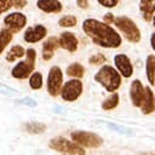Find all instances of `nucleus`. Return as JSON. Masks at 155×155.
<instances>
[{
    "mask_svg": "<svg viewBox=\"0 0 155 155\" xmlns=\"http://www.w3.org/2000/svg\"><path fill=\"white\" fill-rule=\"evenodd\" d=\"M104 62H105V57H104V54H102V53L93 54V56H91V58H90V63L93 64V65H98V64H102V63H104Z\"/></svg>",
    "mask_w": 155,
    "mask_h": 155,
    "instance_id": "nucleus-29",
    "label": "nucleus"
},
{
    "mask_svg": "<svg viewBox=\"0 0 155 155\" xmlns=\"http://www.w3.org/2000/svg\"><path fill=\"white\" fill-rule=\"evenodd\" d=\"M81 92H82V82L79 79H71L62 86L59 93L63 101L73 102L80 97Z\"/></svg>",
    "mask_w": 155,
    "mask_h": 155,
    "instance_id": "nucleus-8",
    "label": "nucleus"
},
{
    "mask_svg": "<svg viewBox=\"0 0 155 155\" xmlns=\"http://www.w3.org/2000/svg\"><path fill=\"white\" fill-rule=\"evenodd\" d=\"M0 92L7 97H18L21 94L19 91H17V90H15V88L5 85V84H0Z\"/></svg>",
    "mask_w": 155,
    "mask_h": 155,
    "instance_id": "nucleus-27",
    "label": "nucleus"
},
{
    "mask_svg": "<svg viewBox=\"0 0 155 155\" xmlns=\"http://www.w3.org/2000/svg\"><path fill=\"white\" fill-rule=\"evenodd\" d=\"M76 4L80 8H87L88 6V1L87 0H76Z\"/></svg>",
    "mask_w": 155,
    "mask_h": 155,
    "instance_id": "nucleus-33",
    "label": "nucleus"
},
{
    "mask_svg": "<svg viewBox=\"0 0 155 155\" xmlns=\"http://www.w3.org/2000/svg\"><path fill=\"white\" fill-rule=\"evenodd\" d=\"M103 19H104L107 23H111V22H114V16H113L111 13H107V15H104Z\"/></svg>",
    "mask_w": 155,
    "mask_h": 155,
    "instance_id": "nucleus-34",
    "label": "nucleus"
},
{
    "mask_svg": "<svg viewBox=\"0 0 155 155\" xmlns=\"http://www.w3.org/2000/svg\"><path fill=\"white\" fill-rule=\"evenodd\" d=\"M23 128L30 134H40L46 131V125L39 121H29L23 125Z\"/></svg>",
    "mask_w": 155,
    "mask_h": 155,
    "instance_id": "nucleus-18",
    "label": "nucleus"
},
{
    "mask_svg": "<svg viewBox=\"0 0 155 155\" xmlns=\"http://www.w3.org/2000/svg\"><path fill=\"white\" fill-rule=\"evenodd\" d=\"M35 62H36V51L34 48L25 50V59L18 62L11 69L12 78L18 79V80H23V79L29 78V75L34 71Z\"/></svg>",
    "mask_w": 155,
    "mask_h": 155,
    "instance_id": "nucleus-3",
    "label": "nucleus"
},
{
    "mask_svg": "<svg viewBox=\"0 0 155 155\" xmlns=\"http://www.w3.org/2000/svg\"><path fill=\"white\" fill-rule=\"evenodd\" d=\"M63 84V73L59 67L54 65L50 69L47 75V92L52 97H57L61 92Z\"/></svg>",
    "mask_w": 155,
    "mask_h": 155,
    "instance_id": "nucleus-7",
    "label": "nucleus"
},
{
    "mask_svg": "<svg viewBox=\"0 0 155 155\" xmlns=\"http://www.w3.org/2000/svg\"><path fill=\"white\" fill-rule=\"evenodd\" d=\"M145 67H147V76H148V80L151 85L155 84V56L154 54H149L147 57V63H145Z\"/></svg>",
    "mask_w": 155,
    "mask_h": 155,
    "instance_id": "nucleus-21",
    "label": "nucleus"
},
{
    "mask_svg": "<svg viewBox=\"0 0 155 155\" xmlns=\"http://www.w3.org/2000/svg\"><path fill=\"white\" fill-rule=\"evenodd\" d=\"M47 35V29L42 24H36L34 27H29L25 29L23 40L28 44H36L41 41L45 36Z\"/></svg>",
    "mask_w": 155,
    "mask_h": 155,
    "instance_id": "nucleus-10",
    "label": "nucleus"
},
{
    "mask_svg": "<svg viewBox=\"0 0 155 155\" xmlns=\"http://www.w3.org/2000/svg\"><path fill=\"white\" fill-rule=\"evenodd\" d=\"M58 46H59L58 38L50 36L42 45V59L44 61H50L53 57V54H54L56 50L58 48Z\"/></svg>",
    "mask_w": 155,
    "mask_h": 155,
    "instance_id": "nucleus-15",
    "label": "nucleus"
},
{
    "mask_svg": "<svg viewBox=\"0 0 155 155\" xmlns=\"http://www.w3.org/2000/svg\"><path fill=\"white\" fill-rule=\"evenodd\" d=\"M98 124H102L107 127H109L110 130H114L119 133H124V134H132V130L126 127V126H121V125H117V124H113V122H109V121H102V120H98L97 121Z\"/></svg>",
    "mask_w": 155,
    "mask_h": 155,
    "instance_id": "nucleus-24",
    "label": "nucleus"
},
{
    "mask_svg": "<svg viewBox=\"0 0 155 155\" xmlns=\"http://www.w3.org/2000/svg\"><path fill=\"white\" fill-rule=\"evenodd\" d=\"M114 23L117 29L121 30V33L125 35V38L131 42H138L140 40V31L136 23L125 16H120L114 18Z\"/></svg>",
    "mask_w": 155,
    "mask_h": 155,
    "instance_id": "nucleus-5",
    "label": "nucleus"
},
{
    "mask_svg": "<svg viewBox=\"0 0 155 155\" xmlns=\"http://www.w3.org/2000/svg\"><path fill=\"white\" fill-rule=\"evenodd\" d=\"M17 103L23 104V105L29 107V108H34V107H36V104H38L36 101L33 99V98H30V97H24V98H22V99H18Z\"/></svg>",
    "mask_w": 155,
    "mask_h": 155,
    "instance_id": "nucleus-30",
    "label": "nucleus"
},
{
    "mask_svg": "<svg viewBox=\"0 0 155 155\" xmlns=\"http://www.w3.org/2000/svg\"><path fill=\"white\" fill-rule=\"evenodd\" d=\"M76 22H78V19H76L75 16L65 15V16H63V17L59 18L58 24H59L61 27H63V28H70V27L76 25Z\"/></svg>",
    "mask_w": 155,
    "mask_h": 155,
    "instance_id": "nucleus-26",
    "label": "nucleus"
},
{
    "mask_svg": "<svg viewBox=\"0 0 155 155\" xmlns=\"http://www.w3.org/2000/svg\"><path fill=\"white\" fill-rule=\"evenodd\" d=\"M153 19V24H154V27H155V16H154V18H151Z\"/></svg>",
    "mask_w": 155,
    "mask_h": 155,
    "instance_id": "nucleus-37",
    "label": "nucleus"
},
{
    "mask_svg": "<svg viewBox=\"0 0 155 155\" xmlns=\"http://www.w3.org/2000/svg\"><path fill=\"white\" fill-rule=\"evenodd\" d=\"M140 108H142V113L145 115L151 114L155 110V97L149 87H145V98Z\"/></svg>",
    "mask_w": 155,
    "mask_h": 155,
    "instance_id": "nucleus-17",
    "label": "nucleus"
},
{
    "mask_svg": "<svg viewBox=\"0 0 155 155\" xmlns=\"http://www.w3.org/2000/svg\"><path fill=\"white\" fill-rule=\"evenodd\" d=\"M114 63L117 68V70L121 73V75L124 78H130L133 73V68H132V64H131V61L130 58L126 56V54H116L114 57Z\"/></svg>",
    "mask_w": 155,
    "mask_h": 155,
    "instance_id": "nucleus-12",
    "label": "nucleus"
},
{
    "mask_svg": "<svg viewBox=\"0 0 155 155\" xmlns=\"http://www.w3.org/2000/svg\"><path fill=\"white\" fill-rule=\"evenodd\" d=\"M85 34L98 46L115 48L121 45L120 35L107 23H102L93 18H87L82 23Z\"/></svg>",
    "mask_w": 155,
    "mask_h": 155,
    "instance_id": "nucleus-1",
    "label": "nucleus"
},
{
    "mask_svg": "<svg viewBox=\"0 0 155 155\" xmlns=\"http://www.w3.org/2000/svg\"><path fill=\"white\" fill-rule=\"evenodd\" d=\"M130 96L132 104L134 107H142L143 101L145 98V87L142 85L139 80H133L131 84V90H130Z\"/></svg>",
    "mask_w": 155,
    "mask_h": 155,
    "instance_id": "nucleus-11",
    "label": "nucleus"
},
{
    "mask_svg": "<svg viewBox=\"0 0 155 155\" xmlns=\"http://www.w3.org/2000/svg\"><path fill=\"white\" fill-rule=\"evenodd\" d=\"M4 25L13 34L21 31L27 25V16L22 12H10L4 18Z\"/></svg>",
    "mask_w": 155,
    "mask_h": 155,
    "instance_id": "nucleus-9",
    "label": "nucleus"
},
{
    "mask_svg": "<svg viewBox=\"0 0 155 155\" xmlns=\"http://www.w3.org/2000/svg\"><path fill=\"white\" fill-rule=\"evenodd\" d=\"M48 147L58 153L65 155H85V149L76 144L75 142H70L63 137H54L50 140Z\"/></svg>",
    "mask_w": 155,
    "mask_h": 155,
    "instance_id": "nucleus-4",
    "label": "nucleus"
},
{
    "mask_svg": "<svg viewBox=\"0 0 155 155\" xmlns=\"http://www.w3.org/2000/svg\"><path fill=\"white\" fill-rule=\"evenodd\" d=\"M24 54H25V50H24L23 46H21V45H13V46L8 50V52L6 53L5 59L11 63V62H15V61L18 59V58H22Z\"/></svg>",
    "mask_w": 155,
    "mask_h": 155,
    "instance_id": "nucleus-19",
    "label": "nucleus"
},
{
    "mask_svg": "<svg viewBox=\"0 0 155 155\" xmlns=\"http://www.w3.org/2000/svg\"><path fill=\"white\" fill-rule=\"evenodd\" d=\"M13 39V33L8 30L7 28H2L0 30V56L5 51V48L10 45V42Z\"/></svg>",
    "mask_w": 155,
    "mask_h": 155,
    "instance_id": "nucleus-20",
    "label": "nucleus"
},
{
    "mask_svg": "<svg viewBox=\"0 0 155 155\" xmlns=\"http://www.w3.org/2000/svg\"><path fill=\"white\" fill-rule=\"evenodd\" d=\"M139 155H155V153H142Z\"/></svg>",
    "mask_w": 155,
    "mask_h": 155,
    "instance_id": "nucleus-36",
    "label": "nucleus"
},
{
    "mask_svg": "<svg viewBox=\"0 0 155 155\" xmlns=\"http://www.w3.org/2000/svg\"><path fill=\"white\" fill-rule=\"evenodd\" d=\"M70 137L73 142L85 148H98L103 143V139L98 134L87 131H74L71 132Z\"/></svg>",
    "mask_w": 155,
    "mask_h": 155,
    "instance_id": "nucleus-6",
    "label": "nucleus"
},
{
    "mask_svg": "<svg viewBox=\"0 0 155 155\" xmlns=\"http://www.w3.org/2000/svg\"><path fill=\"white\" fill-rule=\"evenodd\" d=\"M84 73H85V69H84V67H82L80 63H71V64L67 68V74H68L69 76L76 78V79L82 78Z\"/></svg>",
    "mask_w": 155,
    "mask_h": 155,
    "instance_id": "nucleus-22",
    "label": "nucleus"
},
{
    "mask_svg": "<svg viewBox=\"0 0 155 155\" xmlns=\"http://www.w3.org/2000/svg\"><path fill=\"white\" fill-rule=\"evenodd\" d=\"M94 80L99 82L108 92H115L121 85L120 74L110 65L102 67L94 75Z\"/></svg>",
    "mask_w": 155,
    "mask_h": 155,
    "instance_id": "nucleus-2",
    "label": "nucleus"
},
{
    "mask_svg": "<svg viewBox=\"0 0 155 155\" xmlns=\"http://www.w3.org/2000/svg\"><path fill=\"white\" fill-rule=\"evenodd\" d=\"M28 4V0H12V7L17 8V10H21V8H24Z\"/></svg>",
    "mask_w": 155,
    "mask_h": 155,
    "instance_id": "nucleus-31",
    "label": "nucleus"
},
{
    "mask_svg": "<svg viewBox=\"0 0 155 155\" xmlns=\"http://www.w3.org/2000/svg\"><path fill=\"white\" fill-rule=\"evenodd\" d=\"M150 44H151L153 50L155 51V33H153V34H151V36H150Z\"/></svg>",
    "mask_w": 155,
    "mask_h": 155,
    "instance_id": "nucleus-35",
    "label": "nucleus"
},
{
    "mask_svg": "<svg viewBox=\"0 0 155 155\" xmlns=\"http://www.w3.org/2000/svg\"><path fill=\"white\" fill-rule=\"evenodd\" d=\"M36 6L45 13H58L63 10V5L59 0H38Z\"/></svg>",
    "mask_w": 155,
    "mask_h": 155,
    "instance_id": "nucleus-14",
    "label": "nucleus"
},
{
    "mask_svg": "<svg viewBox=\"0 0 155 155\" xmlns=\"http://www.w3.org/2000/svg\"><path fill=\"white\" fill-rule=\"evenodd\" d=\"M139 10L143 18L147 22H149L155 13V0H140Z\"/></svg>",
    "mask_w": 155,
    "mask_h": 155,
    "instance_id": "nucleus-16",
    "label": "nucleus"
},
{
    "mask_svg": "<svg viewBox=\"0 0 155 155\" xmlns=\"http://www.w3.org/2000/svg\"><path fill=\"white\" fill-rule=\"evenodd\" d=\"M12 8V0H0V16Z\"/></svg>",
    "mask_w": 155,
    "mask_h": 155,
    "instance_id": "nucleus-28",
    "label": "nucleus"
},
{
    "mask_svg": "<svg viewBox=\"0 0 155 155\" xmlns=\"http://www.w3.org/2000/svg\"><path fill=\"white\" fill-rule=\"evenodd\" d=\"M98 2L104 7H114L117 5V0H98Z\"/></svg>",
    "mask_w": 155,
    "mask_h": 155,
    "instance_id": "nucleus-32",
    "label": "nucleus"
},
{
    "mask_svg": "<svg viewBox=\"0 0 155 155\" xmlns=\"http://www.w3.org/2000/svg\"><path fill=\"white\" fill-rule=\"evenodd\" d=\"M29 86L31 90H40L42 87V75L39 71H33L29 75Z\"/></svg>",
    "mask_w": 155,
    "mask_h": 155,
    "instance_id": "nucleus-23",
    "label": "nucleus"
},
{
    "mask_svg": "<svg viewBox=\"0 0 155 155\" xmlns=\"http://www.w3.org/2000/svg\"><path fill=\"white\" fill-rule=\"evenodd\" d=\"M117 104H119V94L117 93H113L109 98H107L102 103V109L103 110H111L115 107H117Z\"/></svg>",
    "mask_w": 155,
    "mask_h": 155,
    "instance_id": "nucleus-25",
    "label": "nucleus"
},
{
    "mask_svg": "<svg viewBox=\"0 0 155 155\" xmlns=\"http://www.w3.org/2000/svg\"><path fill=\"white\" fill-rule=\"evenodd\" d=\"M59 46L69 52H75L78 48V39L70 31H63L58 39Z\"/></svg>",
    "mask_w": 155,
    "mask_h": 155,
    "instance_id": "nucleus-13",
    "label": "nucleus"
}]
</instances>
